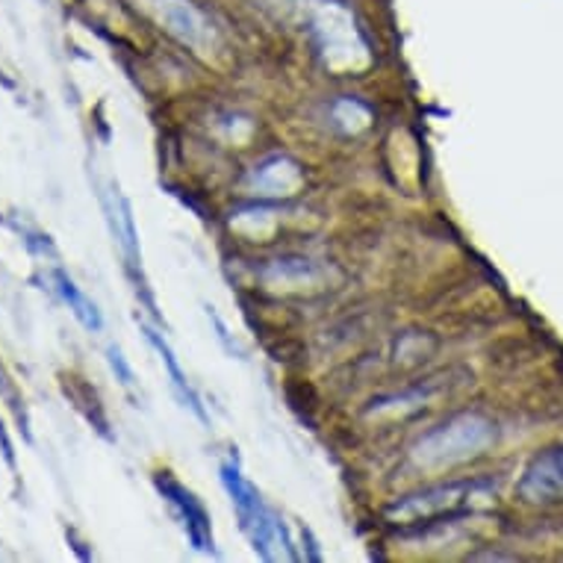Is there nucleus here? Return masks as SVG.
I'll return each instance as SVG.
<instances>
[{"label": "nucleus", "mask_w": 563, "mask_h": 563, "mask_svg": "<svg viewBox=\"0 0 563 563\" xmlns=\"http://www.w3.org/2000/svg\"><path fill=\"white\" fill-rule=\"evenodd\" d=\"M305 12V24L322 56L333 68H354L366 63V42L342 3L336 0H292Z\"/></svg>", "instance_id": "nucleus-1"}, {"label": "nucleus", "mask_w": 563, "mask_h": 563, "mask_svg": "<svg viewBox=\"0 0 563 563\" xmlns=\"http://www.w3.org/2000/svg\"><path fill=\"white\" fill-rule=\"evenodd\" d=\"M222 481H224V487H228V493H231V501H233V508H236V517H240L242 522V531L251 537V543H254V549L260 552V558L272 561V558H277L280 549L287 552V558H298V552L292 549V540H289L284 522H280V519H277L266 505H263L260 493L251 487L249 481L242 478V472L236 463L233 461L224 463Z\"/></svg>", "instance_id": "nucleus-2"}, {"label": "nucleus", "mask_w": 563, "mask_h": 563, "mask_svg": "<svg viewBox=\"0 0 563 563\" xmlns=\"http://www.w3.org/2000/svg\"><path fill=\"white\" fill-rule=\"evenodd\" d=\"M496 428L489 419L478 413H461L428 431L413 445V461L422 466H452L466 457H475L493 443Z\"/></svg>", "instance_id": "nucleus-3"}, {"label": "nucleus", "mask_w": 563, "mask_h": 563, "mask_svg": "<svg viewBox=\"0 0 563 563\" xmlns=\"http://www.w3.org/2000/svg\"><path fill=\"white\" fill-rule=\"evenodd\" d=\"M142 7L184 45L195 47L201 54L216 45L213 21L207 19L192 0H142Z\"/></svg>", "instance_id": "nucleus-4"}, {"label": "nucleus", "mask_w": 563, "mask_h": 563, "mask_svg": "<svg viewBox=\"0 0 563 563\" xmlns=\"http://www.w3.org/2000/svg\"><path fill=\"white\" fill-rule=\"evenodd\" d=\"M157 487L163 493V499L172 505L180 522H184V531L189 537V543L198 549V552H213V534H210V517L203 514V508L198 505L192 493L186 487H180L168 472H163L157 478Z\"/></svg>", "instance_id": "nucleus-5"}, {"label": "nucleus", "mask_w": 563, "mask_h": 563, "mask_svg": "<svg viewBox=\"0 0 563 563\" xmlns=\"http://www.w3.org/2000/svg\"><path fill=\"white\" fill-rule=\"evenodd\" d=\"M519 493L528 501L563 499V449L537 454L519 481Z\"/></svg>", "instance_id": "nucleus-6"}, {"label": "nucleus", "mask_w": 563, "mask_h": 563, "mask_svg": "<svg viewBox=\"0 0 563 563\" xmlns=\"http://www.w3.org/2000/svg\"><path fill=\"white\" fill-rule=\"evenodd\" d=\"M481 487H484V484H452V487L426 489V493L410 496V499H405L401 505H396V508H393V517L407 519V522L440 517V514H445V510L463 505V499H470L472 493H478Z\"/></svg>", "instance_id": "nucleus-7"}, {"label": "nucleus", "mask_w": 563, "mask_h": 563, "mask_svg": "<svg viewBox=\"0 0 563 563\" xmlns=\"http://www.w3.org/2000/svg\"><path fill=\"white\" fill-rule=\"evenodd\" d=\"M145 331H148L151 345H154V349L159 351V357H163V363H166L168 378H172V387H175V393H177V396H180V401H184V405L189 407L192 413H198V416H201V419H207V413H203V407H201V398L195 396V389L189 387V380H186V375H184V372H180V366H177L175 354H172V349H168V342L163 340V336H159V333L154 331V328H145Z\"/></svg>", "instance_id": "nucleus-8"}, {"label": "nucleus", "mask_w": 563, "mask_h": 563, "mask_svg": "<svg viewBox=\"0 0 563 563\" xmlns=\"http://www.w3.org/2000/svg\"><path fill=\"white\" fill-rule=\"evenodd\" d=\"M56 284H59V292H63L65 301L71 305L77 319H80L89 331H98V328H101V313H98L92 301H89V298L75 287V280H71V277H65L63 272H56Z\"/></svg>", "instance_id": "nucleus-9"}, {"label": "nucleus", "mask_w": 563, "mask_h": 563, "mask_svg": "<svg viewBox=\"0 0 563 563\" xmlns=\"http://www.w3.org/2000/svg\"><path fill=\"white\" fill-rule=\"evenodd\" d=\"M110 363H112V369H119V375L124 384H130V380H133V375H130V369L124 366V361H121V354L115 349H110Z\"/></svg>", "instance_id": "nucleus-10"}]
</instances>
